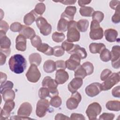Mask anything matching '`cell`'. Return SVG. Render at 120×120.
<instances>
[{
    "label": "cell",
    "mask_w": 120,
    "mask_h": 120,
    "mask_svg": "<svg viewBox=\"0 0 120 120\" xmlns=\"http://www.w3.org/2000/svg\"><path fill=\"white\" fill-rule=\"evenodd\" d=\"M8 65L11 71L19 74L23 73L25 70L27 66V61L22 55L16 54L10 58Z\"/></svg>",
    "instance_id": "cell-1"
},
{
    "label": "cell",
    "mask_w": 120,
    "mask_h": 120,
    "mask_svg": "<svg viewBox=\"0 0 120 120\" xmlns=\"http://www.w3.org/2000/svg\"><path fill=\"white\" fill-rule=\"evenodd\" d=\"M67 36V41L71 43L80 40V34L77 27V22L72 20L68 22Z\"/></svg>",
    "instance_id": "cell-2"
},
{
    "label": "cell",
    "mask_w": 120,
    "mask_h": 120,
    "mask_svg": "<svg viewBox=\"0 0 120 120\" xmlns=\"http://www.w3.org/2000/svg\"><path fill=\"white\" fill-rule=\"evenodd\" d=\"M58 83L56 81L51 78V77L47 76L43 79L42 82L43 87L47 88L50 91V98L58 95L59 91L57 90Z\"/></svg>",
    "instance_id": "cell-3"
},
{
    "label": "cell",
    "mask_w": 120,
    "mask_h": 120,
    "mask_svg": "<svg viewBox=\"0 0 120 120\" xmlns=\"http://www.w3.org/2000/svg\"><path fill=\"white\" fill-rule=\"evenodd\" d=\"M89 36L92 40L101 39L104 36L103 29L100 27L99 23L92 20L91 22Z\"/></svg>",
    "instance_id": "cell-4"
},
{
    "label": "cell",
    "mask_w": 120,
    "mask_h": 120,
    "mask_svg": "<svg viewBox=\"0 0 120 120\" xmlns=\"http://www.w3.org/2000/svg\"><path fill=\"white\" fill-rule=\"evenodd\" d=\"M120 73H112L101 84L102 90L106 91L111 89L120 82Z\"/></svg>",
    "instance_id": "cell-5"
},
{
    "label": "cell",
    "mask_w": 120,
    "mask_h": 120,
    "mask_svg": "<svg viewBox=\"0 0 120 120\" xmlns=\"http://www.w3.org/2000/svg\"><path fill=\"white\" fill-rule=\"evenodd\" d=\"M11 42L10 39L6 36V33L0 30V51L8 56L10 53V46Z\"/></svg>",
    "instance_id": "cell-6"
},
{
    "label": "cell",
    "mask_w": 120,
    "mask_h": 120,
    "mask_svg": "<svg viewBox=\"0 0 120 120\" xmlns=\"http://www.w3.org/2000/svg\"><path fill=\"white\" fill-rule=\"evenodd\" d=\"M36 25L39 29L40 32L44 36H47L52 32V26L43 17L40 16L36 20Z\"/></svg>",
    "instance_id": "cell-7"
},
{
    "label": "cell",
    "mask_w": 120,
    "mask_h": 120,
    "mask_svg": "<svg viewBox=\"0 0 120 120\" xmlns=\"http://www.w3.org/2000/svg\"><path fill=\"white\" fill-rule=\"evenodd\" d=\"M102 111V107L97 102H93L90 104L86 110V113L90 120L97 119V117Z\"/></svg>",
    "instance_id": "cell-8"
},
{
    "label": "cell",
    "mask_w": 120,
    "mask_h": 120,
    "mask_svg": "<svg viewBox=\"0 0 120 120\" xmlns=\"http://www.w3.org/2000/svg\"><path fill=\"white\" fill-rule=\"evenodd\" d=\"M50 106V102L49 101L45 99H40L39 100L36 105V114L37 116L39 118H42L44 117Z\"/></svg>",
    "instance_id": "cell-9"
},
{
    "label": "cell",
    "mask_w": 120,
    "mask_h": 120,
    "mask_svg": "<svg viewBox=\"0 0 120 120\" xmlns=\"http://www.w3.org/2000/svg\"><path fill=\"white\" fill-rule=\"evenodd\" d=\"M26 76L27 80L31 82L36 83L38 82L41 77V73L37 66L31 64L26 73Z\"/></svg>",
    "instance_id": "cell-10"
},
{
    "label": "cell",
    "mask_w": 120,
    "mask_h": 120,
    "mask_svg": "<svg viewBox=\"0 0 120 120\" xmlns=\"http://www.w3.org/2000/svg\"><path fill=\"white\" fill-rule=\"evenodd\" d=\"M82 100V96L79 92L76 91L72 93L71 96L66 101V106L69 110L76 109Z\"/></svg>",
    "instance_id": "cell-11"
},
{
    "label": "cell",
    "mask_w": 120,
    "mask_h": 120,
    "mask_svg": "<svg viewBox=\"0 0 120 120\" xmlns=\"http://www.w3.org/2000/svg\"><path fill=\"white\" fill-rule=\"evenodd\" d=\"M15 106V103L13 100H9L5 102L3 108L0 112V120H7L10 115L11 112Z\"/></svg>",
    "instance_id": "cell-12"
},
{
    "label": "cell",
    "mask_w": 120,
    "mask_h": 120,
    "mask_svg": "<svg viewBox=\"0 0 120 120\" xmlns=\"http://www.w3.org/2000/svg\"><path fill=\"white\" fill-rule=\"evenodd\" d=\"M111 52V60L112 67L115 69L120 68V46L119 45L113 46Z\"/></svg>",
    "instance_id": "cell-13"
},
{
    "label": "cell",
    "mask_w": 120,
    "mask_h": 120,
    "mask_svg": "<svg viewBox=\"0 0 120 120\" xmlns=\"http://www.w3.org/2000/svg\"><path fill=\"white\" fill-rule=\"evenodd\" d=\"M102 90L101 84L98 82H93L88 85L85 89V92L87 95L90 97L96 96Z\"/></svg>",
    "instance_id": "cell-14"
},
{
    "label": "cell",
    "mask_w": 120,
    "mask_h": 120,
    "mask_svg": "<svg viewBox=\"0 0 120 120\" xmlns=\"http://www.w3.org/2000/svg\"><path fill=\"white\" fill-rule=\"evenodd\" d=\"M81 59L75 54H71L69 58L65 62L66 68L70 70H75L79 65H80Z\"/></svg>",
    "instance_id": "cell-15"
},
{
    "label": "cell",
    "mask_w": 120,
    "mask_h": 120,
    "mask_svg": "<svg viewBox=\"0 0 120 120\" xmlns=\"http://www.w3.org/2000/svg\"><path fill=\"white\" fill-rule=\"evenodd\" d=\"M32 107L29 102L22 103L17 111V115L23 117H29L31 113Z\"/></svg>",
    "instance_id": "cell-16"
},
{
    "label": "cell",
    "mask_w": 120,
    "mask_h": 120,
    "mask_svg": "<svg viewBox=\"0 0 120 120\" xmlns=\"http://www.w3.org/2000/svg\"><path fill=\"white\" fill-rule=\"evenodd\" d=\"M69 78V75L67 72L63 69L57 70L55 73V80L58 84L65 83Z\"/></svg>",
    "instance_id": "cell-17"
},
{
    "label": "cell",
    "mask_w": 120,
    "mask_h": 120,
    "mask_svg": "<svg viewBox=\"0 0 120 120\" xmlns=\"http://www.w3.org/2000/svg\"><path fill=\"white\" fill-rule=\"evenodd\" d=\"M83 84L82 79L79 77L73 78L68 84V89L70 92L73 93L79 89Z\"/></svg>",
    "instance_id": "cell-18"
},
{
    "label": "cell",
    "mask_w": 120,
    "mask_h": 120,
    "mask_svg": "<svg viewBox=\"0 0 120 120\" xmlns=\"http://www.w3.org/2000/svg\"><path fill=\"white\" fill-rule=\"evenodd\" d=\"M76 12V8L75 6H68L65 11L61 14L60 17L64 18L68 21L74 19V15Z\"/></svg>",
    "instance_id": "cell-19"
},
{
    "label": "cell",
    "mask_w": 120,
    "mask_h": 120,
    "mask_svg": "<svg viewBox=\"0 0 120 120\" xmlns=\"http://www.w3.org/2000/svg\"><path fill=\"white\" fill-rule=\"evenodd\" d=\"M26 38L22 35H18L15 39V48L19 51L24 52L26 49Z\"/></svg>",
    "instance_id": "cell-20"
},
{
    "label": "cell",
    "mask_w": 120,
    "mask_h": 120,
    "mask_svg": "<svg viewBox=\"0 0 120 120\" xmlns=\"http://www.w3.org/2000/svg\"><path fill=\"white\" fill-rule=\"evenodd\" d=\"M69 54H75L77 55L81 59H84L87 57V53L83 47H81L78 45H75L72 50L68 53Z\"/></svg>",
    "instance_id": "cell-21"
},
{
    "label": "cell",
    "mask_w": 120,
    "mask_h": 120,
    "mask_svg": "<svg viewBox=\"0 0 120 120\" xmlns=\"http://www.w3.org/2000/svg\"><path fill=\"white\" fill-rule=\"evenodd\" d=\"M19 33L20 34L22 35L26 39H31L36 35V32L33 29L24 25H22V27Z\"/></svg>",
    "instance_id": "cell-22"
},
{
    "label": "cell",
    "mask_w": 120,
    "mask_h": 120,
    "mask_svg": "<svg viewBox=\"0 0 120 120\" xmlns=\"http://www.w3.org/2000/svg\"><path fill=\"white\" fill-rule=\"evenodd\" d=\"M105 39L109 42H114L117 40L118 37L117 31L113 29H106L104 32Z\"/></svg>",
    "instance_id": "cell-23"
},
{
    "label": "cell",
    "mask_w": 120,
    "mask_h": 120,
    "mask_svg": "<svg viewBox=\"0 0 120 120\" xmlns=\"http://www.w3.org/2000/svg\"><path fill=\"white\" fill-rule=\"evenodd\" d=\"M89 50L91 53L100 54L101 51L105 48V45L103 43H92L89 45Z\"/></svg>",
    "instance_id": "cell-24"
},
{
    "label": "cell",
    "mask_w": 120,
    "mask_h": 120,
    "mask_svg": "<svg viewBox=\"0 0 120 120\" xmlns=\"http://www.w3.org/2000/svg\"><path fill=\"white\" fill-rule=\"evenodd\" d=\"M37 16V14L33 9L25 15L23 18V22L26 25H30L36 20Z\"/></svg>",
    "instance_id": "cell-25"
},
{
    "label": "cell",
    "mask_w": 120,
    "mask_h": 120,
    "mask_svg": "<svg viewBox=\"0 0 120 120\" xmlns=\"http://www.w3.org/2000/svg\"><path fill=\"white\" fill-rule=\"evenodd\" d=\"M37 50L48 56L52 55L53 53V48L45 43H42L37 48Z\"/></svg>",
    "instance_id": "cell-26"
},
{
    "label": "cell",
    "mask_w": 120,
    "mask_h": 120,
    "mask_svg": "<svg viewBox=\"0 0 120 120\" xmlns=\"http://www.w3.org/2000/svg\"><path fill=\"white\" fill-rule=\"evenodd\" d=\"M43 69L45 72L51 73L56 70L55 62L51 60H46L43 65Z\"/></svg>",
    "instance_id": "cell-27"
},
{
    "label": "cell",
    "mask_w": 120,
    "mask_h": 120,
    "mask_svg": "<svg viewBox=\"0 0 120 120\" xmlns=\"http://www.w3.org/2000/svg\"><path fill=\"white\" fill-rule=\"evenodd\" d=\"M0 93L4 101L5 102L9 100H14L15 98V92L12 89H6L1 92Z\"/></svg>",
    "instance_id": "cell-28"
},
{
    "label": "cell",
    "mask_w": 120,
    "mask_h": 120,
    "mask_svg": "<svg viewBox=\"0 0 120 120\" xmlns=\"http://www.w3.org/2000/svg\"><path fill=\"white\" fill-rule=\"evenodd\" d=\"M105 106L110 111H119L120 110V102L118 100H110L106 103Z\"/></svg>",
    "instance_id": "cell-29"
},
{
    "label": "cell",
    "mask_w": 120,
    "mask_h": 120,
    "mask_svg": "<svg viewBox=\"0 0 120 120\" xmlns=\"http://www.w3.org/2000/svg\"><path fill=\"white\" fill-rule=\"evenodd\" d=\"M29 60L31 64H34L38 66L42 61V58L40 54L33 53L29 55Z\"/></svg>",
    "instance_id": "cell-30"
},
{
    "label": "cell",
    "mask_w": 120,
    "mask_h": 120,
    "mask_svg": "<svg viewBox=\"0 0 120 120\" xmlns=\"http://www.w3.org/2000/svg\"><path fill=\"white\" fill-rule=\"evenodd\" d=\"M69 22V21L67 19L60 17V19L58 22L57 28V30L60 32H66L68 30V23Z\"/></svg>",
    "instance_id": "cell-31"
},
{
    "label": "cell",
    "mask_w": 120,
    "mask_h": 120,
    "mask_svg": "<svg viewBox=\"0 0 120 120\" xmlns=\"http://www.w3.org/2000/svg\"><path fill=\"white\" fill-rule=\"evenodd\" d=\"M89 22L86 19H81L77 22V27L79 31L84 32L87 30Z\"/></svg>",
    "instance_id": "cell-32"
},
{
    "label": "cell",
    "mask_w": 120,
    "mask_h": 120,
    "mask_svg": "<svg viewBox=\"0 0 120 120\" xmlns=\"http://www.w3.org/2000/svg\"><path fill=\"white\" fill-rule=\"evenodd\" d=\"M94 9L90 7H82L79 10L81 15L85 17H90L94 12Z\"/></svg>",
    "instance_id": "cell-33"
},
{
    "label": "cell",
    "mask_w": 120,
    "mask_h": 120,
    "mask_svg": "<svg viewBox=\"0 0 120 120\" xmlns=\"http://www.w3.org/2000/svg\"><path fill=\"white\" fill-rule=\"evenodd\" d=\"M87 75V73L82 65H79L75 70L74 76L75 77H79L83 79Z\"/></svg>",
    "instance_id": "cell-34"
},
{
    "label": "cell",
    "mask_w": 120,
    "mask_h": 120,
    "mask_svg": "<svg viewBox=\"0 0 120 120\" xmlns=\"http://www.w3.org/2000/svg\"><path fill=\"white\" fill-rule=\"evenodd\" d=\"M100 58L103 61H109L111 60L110 51L106 48L104 49L100 53Z\"/></svg>",
    "instance_id": "cell-35"
},
{
    "label": "cell",
    "mask_w": 120,
    "mask_h": 120,
    "mask_svg": "<svg viewBox=\"0 0 120 120\" xmlns=\"http://www.w3.org/2000/svg\"><path fill=\"white\" fill-rule=\"evenodd\" d=\"M62 104V100L60 97L56 95L51 98L50 101V104L55 108L59 107Z\"/></svg>",
    "instance_id": "cell-36"
},
{
    "label": "cell",
    "mask_w": 120,
    "mask_h": 120,
    "mask_svg": "<svg viewBox=\"0 0 120 120\" xmlns=\"http://www.w3.org/2000/svg\"><path fill=\"white\" fill-rule=\"evenodd\" d=\"M52 39L56 43H60L64 40L65 38V35L63 33L54 32L52 35Z\"/></svg>",
    "instance_id": "cell-37"
},
{
    "label": "cell",
    "mask_w": 120,
    "mask_h": 120,
    "mask_svg": "<svg viewBox=\"0 0 120 120\" xmlns=\"http://www.w3.org/2000/svg\"><path fill=\"white\" fill-rule=\"evenodd\" d=\"M92 20L95 21L100 23L104 18V14L103 12L100 11H94L92 15Z\"/></svg>",
    "instance_id": "cell-38"
},
{
    "label": "cell",
    "mask_w": 120,
    "mask_h": 120,
    "mask_svg": "<svg viewBox=\"0 0 120 120\" xmlns=\"http://www.w3.org/2000/svg\"><path fill=\"white\" fill-rule=\"evenodd\" d=\"M82 66L85 69L87 73V75H90L93 73L94 71V66L91 62L89 61H86L84 62L82 65Z\"/></svg>",
    "instance_id": "cell-39"
},
{
    "label": "cell",
    "mask_w": 120,
    "mask_h": 120,
    "mask_svg": "<svg viewBox=\"0 0 120 120\" xmlns=\"http://www.w3.org/2000/svg\"><path fill=\"white\" fill-rule=\"evenodd\" d=\"M38 96L40 99H45L48 97H50L49 90L45 87L40 88L38 91Z\"/></svg>",
    "instance_id": "cell-40"
},
{
    "label": "cell",
    "mask_w": 120,
    "mask_h": 120,
    "mask_svg": "<svg viewBox=\"0 0 120 120\" xmlns=\"http://www.w3.org/2000/svg\"><path fill=\"white\" fill-rule=\"evenodd\" d=\"M34 10L37 15H42L45 10V6L44 3H38L36 5Z\"/></svg>",
    "instance_id": "cell-41"
},
{
    "label": "cell",
    "mask_w": 120,
    "mask_h": 120,
    "mask_svg": "<svg viewBox=\"0 0 120 120\" xmlns=\"http://www.w3.org/2000/svg\"><path fill=\"white\" fill-rule=\"evenodd\" d=\"M53 55L55 57H57L62 56L63 55H64L65 53V50L62 47V46H59V45L53 47Z\"/></svg>",
    "instance_id": "cell-42"
},
{
    "label": "cell",
    "mask_w": 120,
    "mask_h": 120,
    "mask_svg": "<svg viewBox=\"0 0 120 120\" xmlns=\"http://www.w3.org/2000/svg\"><path fill=\"white\" fill-rule=\"evenodd\" d=\"M30 41L32 45L35 48H38L42 44V40L40 37L36 35L30 39Z\"/></svg>",
    "instance_id": "cell-43"
},
{
    "label": "cell",
    "mask_w": 120,
    "mask_h": 120,
    "mask_svg": "<svg viewBox=\"0 0 120 120\" xmlns=\"http://www.w3.org/2000/svg\"><path fill=\"white\" fill-rule=\"evenodd\" d=\"M75 45L70 42L67 41V40L64 41L61 44L62 47L67 52L69 53L73 48Z\"/></svg>",
    "instance_id": "cell-44"
},
{
    "label": "cell",
    "mask_w": 120,
    "mask_h": 120,
    "mask_svg": "<svg viewBox=\"0 0 120 120\" xmlns=\"http://www.w3.org/2000/svg\"><path fill=\"white\" fill-rule=\"evenodd\" d=\"M120 6L115 9L114 14L112 17V21L114 23H119L120 22Z\"/></svg>",
    "instance_id": "cell-45"
},
{
    "label": "cell",
    "mask_w": 120,
    "mask_h": 120,
    "mask_svg": "<svg viewBox=\"0 0 120 120\" xmlns=\"http://www.w3.org/2000/svg\"><path fill=\"white\" fill-rule=\"evenodd\" d=\"M22 25L20 22H15L12 23L10 26V30L14 32H19L22 27Z\"/></svg>",
    "instance_id": "cell-46"
},
{
    "label": "cell",
    "mask_w": 120,
    "mask_h": 120,
    "mask_svg": "<svg viewBox=\"0 0 120 120\" xmlns=\"http://www.w3.org/2000/svg\"><path fill=\"white\" fill-rule=\"evenodd\" d=\"M115 115L112 113H106L104 112L102 113L99 117V120H112L114 119Z\"/></svg>",
    "instance_id": "cell-47"
},
{
    "label": "cell",
    "mask_w": 120,
    "mask_h": 120,
    "mask_svg": "<svg viewBox=\"0 0 120 120\" xmlns=\"http://www.w3.org/2000/svg\"><path fill=\"white\" fill-rule=\"evenodd\" d=\"M13 83L11 81H8L3 84H0V92L6 89H12L13 88Z\"/></svg>",
    "instance_id": "cell-48"
},
{
    "label": "cell",
    "mask_w": 120,
    "mask_h": 120,
    "mask_svg": "<svg viewBox=\"0 0 120 120\" xmlns=\"http://www.w3.org/2000/svg\"><path fill=\"white\" fill-rule=\"evenodd\" d=\"M112 74V71L109 69H104L100 75V79L101 81H105Z\"/></svg>",
    "instance_id": "cell-49"
},
{
    "label": "cell",
    "mask_w": 120,
    "mask_h": 120,
    "mask_svg": "<svg viewBox=\"0 0 120 120\" xmlns=\"http://www.w3.org/2000/svg\"><path fill=\"white\" fill-rule=\"evenodd\" d=\"M56 64V70L63 69L65 70L66 68V62L62 60H59L55 62Z\"/></svg>",
    "instance_id": "cell-50"
},
{
    "label": "cell",
    "mask_w": 120,
    "mask_h": 120,
    "mask_svg": "<svg viewBox=\"0 0 120 120\" xmlns=\"http://www.w3.org/2000/svg\"><path fill=\"white\" fill-rule=\"evenodd\" d=\"M9 29L8 23L5 21L0 20V30L7 33Z\"/></svg>",
    "instance_id": "cell-51"
},
{
    "label": "cell",
    "mask_w": 120,
    "mask_h": 120,
    "mask_svg": "<svg viewBox=\"0 0 120 120\" xmlns=\"http://www.w3.org/2000/svg\"><path fill=\"white\" fill-rule=\"evenodd\" d=\"M70 119L71 120H85V118L82 114L73 113L71 114Z\"/></svg>",
    "instance_id": "cell-52"
},
{
    "label": "cell",
    "mask_w": 120,
    "mask_h": 120,
    "mask_svg": "<svg viewBox=\"0 0 120 120\" xmlns=\"http://www.w3.org/2000/svg\"><path fill=\"white\" fill-rule=\"evenodd\" d=\"M120 85H118V86L114 87L112 90V95L114 97L119 98L120 97Z\"/></svg>",
    "instance_id": "cell-53"
},
{
    "label": "cell",
    "mask_w": 120,
    "mask_h": 120,
    "mask_svg": "<svg viewBox=\"0 0 120 120\" xmlns=\"http://www.w3.org/2000/svg\"><path fill=\"white\" fill-rule=\"evenodd\" d=\"M120 0H112L110 2L109 6L112 9L115 10L120 6Z\"/></svg>",
    "instance_id": "cell-54"
},
{
    "label": "cell",
    "mask_w": 120,
    "mask_h": 120,
    "mask_svg": "<svg viewBox=\"0 0 120 120\" xmlns=\"http://www.w3.org/2000/svg\"><path fill=\"white\" fill-rule=\"evenodd\" d=\"M70 118L67 116L66 115H65L62 113H58L55 115V120H69Z\"/></svg>",
    "instance_id": "cell-55"
},
{
    "label": "cell",
    "mask_w": 120,
    "mask_h": 120,
    "mask_svg": "<svg viewBox=\"0 0 120 120\" xmlns=\"http://www.w3.org/2000/svg\"><path fill=\"white\" fill-rule=\"evenodd\" d=\"M7 55L3 53V52H0V66H2L4 65L6 61V58H7Z\"/></svg>",
    "instance_id": "cell-56"
},
{
    "label": "cell",
    "mask_w": 120,
    "mask_h": 120,
    "mask_svg": "<svg viewBox=\"0 0 120 120\" xmlns=\"http://www.w3.org/2000/svg\"><path fill=\"white\" fill-rule=\"evenodd\" d=\"M10 119L11 120H29V119H31V118H29L28 117L21 116L17 115L13 116L12 117H11Z\"/></svg>",
    "instance_id": "cell-57"
},
{
    "label": "cell",
    "mask_w": 120,
    "mask_h": 120,
    "mask_svg": "<svg viewBox=\"0 0 120 120\" xmlns=\"http://www.w3.org/2000/svg\"><path fill=\"white\" fill-rule=\"evenodd\" d=\"M7 79V75L5 73L0 72V84H3L6 82Z\"/></svg>",
    "instance_id": "cell-58"
},
{
    "label": "cell",
    "mask_w": 120,
    "mask_h": 120,
    "mask_svg": "<svg viewBox=\"0 0 120 120\" xmlns=\"http://www.w3.org/2000/svg\"><path fill=\"white\" fill-rule=\"evenodd\" d=\"M91 2V0H79L78 1V5L80 7H83L85 5H88Z\"/></svg>",
    "instance_id": "cell-59"
},
{
    "label": "cell",
    "mask_w": 120,
    "mask_h": 120,
    "mask_svg": "<svg viewBox=\"0 0 120 120\" xmlns=\"http://www.w3.org/2000/svg\"><path fill=\"white\" fill-rule=\"evenodd\" d=\"M76 0H61L58 2L62 3L64 5H72L76 2Z\"/></svg>",
    "instance_id": "cell-60"
}]
</instances>
